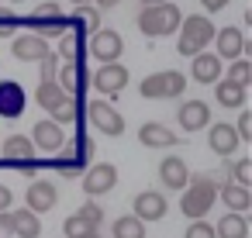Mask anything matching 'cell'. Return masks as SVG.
Here are the masks:
<instances>
[{"instance_id": "6da1fadb", "label": "cell", "mask_w": 252, "mask_h": 238, "mask_svg": "<svg viewBox=\"0 0 252 238\" xmlns=\"http://www.w3.org/2000/svg\"><path fill=\"white\" fill-rule=\"evenodd\" d=\"M214 179H218L214 173H200V176H190V183L183 186L180 210H183L190 221L204 217V214L214 207V200H218V183H214Z\"/></svg>"}, {"instance_id": "7a4b0ae2", "label": "cell", "mask_w": 252, "mask_h": 238, "mask_svg": "<svg viewBox=\"0 0 252 238\" xmlns=\"http://www.w3.org/2000/svg\"><path fill=\"white\" fill-rule=\"evenodd\" d=\"M180 21H183V11L176 4H169V0L166 4H149L138 14V31L149 38H166L180 28Z\"/></svg>"}, {"instance_id": "3957f363", "label": "cell", "mask_w": 252, "mask_h": 238, "mask_svg": "<svg viewBox=\"0 0 252 238\" xmlns=\"http://www.w3.org/2000/svg\"><path fill=\"white\" fill-rule=\"evenodd\" d=\"M180 42H176V49H180V56H197V52H204L207 45H211V38H214V25H211V18L207 14H190V18H183L180 21Z\"/></svg>"}, {"instance_id": "277c9868", "label": "cell", "mask_w": 252, "mask_h": 238, "mask_svg": "<svg viewBox=\"0 0 252 238\" xmlns=\"http://www.w3.org/2000/svg\"><path fill=\"white\" fill-rule=\"evenodd\" d=\"M187 90V76L176 73V69H162V73H152L138 83V97L145 100H166V97H183Z\"/></svg>"}, {"instance_id": "5b68a950", "label": "cell", "mask_w": 252, "mask_h": 238, "mask_svg": "<svg viewBox=\"0 0 252 238\" xmlns=\"http://www.w3.org/2000/svg\"><path fill=\"white\" fill-rule=\"evenodd\" d=\"M28 28L38 31L42 38H59L66 31V14H63L59 4H38L28 18Z\"/></svg>"}, {"instance_id": "8992f818", "label": "cell", "mask_w": 252, "mask_h": 238, "mask_svg": "<svg viewBox=\"0 0 252 238\" xmlns=\"http://www.w3.org/2000/svg\"><path fill=\"white\" fill-rule=\"evenodd\" d=\"M121 52H125V38H121L118 31L97 28V31L90 35V56H94L97 62H118Z\"/></svg>"}, {"instance_id": "52a82bcc", "label": "cell", "mask_w": 252, "mask_h": 238, "mask_svg": "<svg viewBox=\"0 0 252 238\" xmlns=\"http://www.w3.org/2000/svg\"><path fill=\"white\" fill-rule=\"evenodd\" d=\"M90 83L97 87L100 97H118V93L128 87V69H125L121 62H100V69L94 73Z\"/></svg>"}, {"instance_id": "ba28073f", "label": "cell", "mask_w": 252, "mask_h": 238, "mask_svg": "<svg viewBox=\"0 0 252 238\" xmlns=\"http://www.w3.org/2000/svg\"><path fill=\"white\" fill-rule=\"evenodd\" d=\"M87 118H90L104 135H111V138L125 135V118H121L107 100H90V104H87Z\"/></svg>"}, {"instance_id": "9c48e42d", "label": "cell", "mask_w": 252, "mask_h": 238, "mask_svg": "<svg viewBox=\"0 0 252 238\" xmlns=\"http://www.w3.org/2000/svg\"><path fill=\"white\" fill-rule=\"evenodd\" d=\"M114 183H118V166H114V162H97V166H90L87 176H83L87 197H100V193L114 190Z\"/></svg>"}, {"instance_id": "30bf717a", "label": "cell", "mask_w": 252, "mask_h": 238, "mask_svg": "<svg viewBox=\"0 0 252 238\" xmlns=\"http://www.w3.org/2000/svg\"><path fill=\"white\" fill-rule=\"evenodd\" d=\"M25 200H28V210H35V214H45V210H52L56 204H59V186L52 183V179H32V186H28V193H25Z\"/></svg>"}, {"instance_id": "8fae6325", "label": "cell", "mask_w": 252, "mask_h": 238, "mask_svg": "<svg viewBox=\"0 0 252 238\" xmlns=\"http://www.w3.org/2000/svg\"><path fill=\"white\" fill-rule=\"evenodd\" d=\"M49 49H52L49 38H42L38 31H28V35H14V38H11V52H14V59H21V62H38Z\"/></svg>"}, {"instance_id": "7c38bea8", "label": "cell", "mask_w": 252, "mask_h": 238, "mask_svg": "<svg viewBox=\"0 0 252 238\" xmlns=\"http://www.w3.org/2000/svg\"><path fill=\"white\" fill-rule=\"evenodd\" d=\"M166 197L159 193V190H142L135 200H131V214L138 217V221H162L166 217Z\"/></svg>"}, {"instance_id": "4fadbf2b", "label": "cell", "mask_w": 252, "mask_h": 238, "mask_svg": "<svg viewBox=\"0 0 252 238\" xmlns=\"http://www.w3.org/2000/svg\"><path fill=\"white\" fill-rule=\"evenodd\" d=\"M25 107H28V97H25V87L21 83H14V80L0 83V118L14 121V118L25 114Z\"/></svg>"}, {"instance_id": "5bb4252c", "label": "cell", "mask_w": 252, "mask_h": 238, "mask_svg": "<svg viewBox=\"0 0 252 238\" xmlns=\"http://www.w3.org/2000/svg\"><path fill=\"white\" fill-rule=\"evenodd\" d=\"M207 145H211V152H218L221 159H228V155H235L238 152V145H242V138H238V131L231 128V124H207Z\"/></svg>"}, {"instance_id": "9a60e30c", "label": "cell", "mask_w": 252, "mask_h": 238, "mask_svg": "<svg viewBox=\"0 0 252 238\" xmlns=\"http://www.w3.org/2000/svg\"><path fill=\"white\" fill-rule=\"evenodd\" d=\"M211 42H214V49H218L214 56H218L221 62H224V59L231 62V59H238V56L245 52V35H242V28H221V31H214Z\"/></svg>"}, {"instance_id": "2e32d148", "label": "cell", "mask_w": 252, "mask_h": 238, "mask_svg": "<svg viewBox=\"0 0 252 238\" xmlns=\"http://www.w3.org/2000/svg\"><path fill=\"white\" fill-rule=\"evenodd\" d=\"M32 145L42 149V152H59V149L66 145L63 124H56V121H38V124L32 128Z\"/></svg>"}, {"instance_id": "e0dca14e", "label": "cell", "mask_w": 252, "mask_h": 238, "mask_svg": "<svg viewBox=\"0 0 252 238\" xmlns=\"http://www.w3.org/2000/svg\"><path fill=\"white\" fill-rule=\"evenodd\" d=\"M176 121L183 124V131H200V128H207L211 124V107L204 104V100H187V104H180V114H176Z\"/></svg>"}, {"instance_id": "ac0fdd59", "label": "cell", "mask_w": 252, "mask_h": 238, "mask_svg": "<svg viewBox=\"0 0 252 238\" xmlns=\"http://www.w3.org/2000/svg\"><path fill=\"white\" fill-rule=\"evenodd\" d=\"M159 179H162V186H169V190H183V186L190 183V169H187V162H183L180 155H166V159L159 162Z\"/></svg>"}, {"instance_id": "d6986e66", "label": "cell", "mask_w": 252, "mask_h": 238, "mask_svg": "<svg viewBox=\"0 0 252 238\" xmlns=\"http://www.w3.org/2000/svg\"><path fill=\"white\" fill-rule=\"evenodd\" d=\"M66 28L76 31V35H94L100 28V11L90 7V4H76V11L66 14Z\"/></svg>"}, {"instance_id": "ffe728a7", "label": "cell", "mask_w": 252, "mask_h": 238, "mask_svg": "<svg viewBox=\"0 0 252 238\" xmlns=\"http://www.w3.org/2000/svg\"><path fill=\"white\" fill-rule=\"evenodd\" d=\"M190 59H193L190 76H193L197 83H218V80H221V59H218L214 52H197V56H190Z\"/></svg>"}, {"instance_id": "44dd1931", "label": "cell", "mask_w": 252, "mask_h": 238, "mask_svg": "<svg viewBox=\"0 0 252 238\" xmlns=\"http://www.w3.org/2000/svg\"><path fill=\"white\" fill-rule=\"evenodd\" d=\"M138 142L149 145V149H173L180 138H176L166 124H159V121H145V124L138 128Z\"/></svg>"}, {"instance_id": "7402d4cb", "label": "cell", "mask_w": 252, "mask_h": 238, "mask_svg": "<svg viewBox=\"0 0 252 238\" xmlns=\"http://www.w3.org/2000/svg\"><path fill=\"white\" fill-rule=\"evenodd\" d=\"M56 80H59V87H63L66 93H73V97L87 87V73H83V66H80V62H59Z\"/></svg>"}, {"instance_id": "603a6c76", "label": "cell", "mask_w": 252, "mask_h": 238, "mask_svg": "<svg viewBox=\"0 0 252 238\" xmlns=\"http://www.w3.org/2000/svg\"><path fill=\"white\" fill-rule=\"evenodd\" d=\"M218 197L224 200L228 210H238V214H245V210L252 207V193H249V186H238V183H224V186H218Z\"/></svg>"}, {"instance_id": "cb8c5ba5", "label": "cell", "mask_w": 252, "mask_h": 238, "mask_svg": "<svg viewBox=\"0 0 252 238\" xmlns=\"http://www.w3.org/2000/svg\"><path fill=\"white\" fill-rule=\"evenodd\" d=\"M214 235H218V238H249V221H245V214H238V210L221 214V221L214 224Z\"/></svg>"}, {"instance_id": "d4e9b609", "label": "cell", "mask_w": 252, "mask_h": 238, "mask_svg": "<svg viewBox=\"0 0 252 238\" xmlns=\"http://www.w3.org/2000/svg\"><path fill=\"white\" fill-rule=\"evenodd\" d=\"M11 228H14V235H21V238H38V235H42V221H38V214L28 210V207L11 210Z\"/></svg>"}, {"instance_id": "484cf974", "label": "cell", "mask_w": 252, "mask_h": 238, "mask_svg": "<svg viewBox=\"0 0 252 238\" xmlns=\"http://www.w3.org/2000/svg\"><path fill=\"white\" fill-rule=\"evenodd\" d=\"M69 93L59 87V80H42L38 83V90H35V100H38V107H45V111H52L56 104H63Z\"/></svg>"}, {"instance_id": "4316f807", "label": "cell", "mask_w": 252, "mask_h": 238, "mask_svg": "<svg viewBox=\"0 0 252 238\" xmlns=\"http://www.w3.org/2000/svg\"><path fill=\"white\" fill-rule=\"evenodd\" d=\"M214 97H218L221 107H238V111H242V104H245V87H235V83H228V80H218V83H214Z\"/></svg>"}, {"instance_id": "83f0119b", "label": "cell", "mask_w": 252, "mask_h": 238, "mask_svg": "<svg viewBox=\"0 0 252 238\" xmlns=\"http://www.w3.org/2000/svg\"><path fill=\"white\" fill-rule=\"evenodd\" d=\"M52 169L59 173V176H66V179H76L80 173H83V162L73 155V149H59V155H52Z\"/></svg>"}, {"instance_id": "f1b7e54d", "label": "cell", "mask_w": 252, "mask_h": 238, "mask_svg": "<svg viewBox=\"0 0 252 238\" xmlns=\"http://www.w3.org/2000/svg\"><path fill=\"white\" fill-rule=\"evenodd\" d=\"M4 162H14V159H32V152H35V145H32V138L28 135H11L7 142H4Z\"/></svg>"}, {"instance_id": "f546056e", "label": "cell", "mask_w": 252, "mask_h": 238, "mask_svg": "<svg viewBox=\"0 0 252 238\" xmlns=\"http://www.w3.org/2000/svg\"><path fill=\"white\" fill-rule=\"evenodd\" d=\"M80 42H83V35H76V31L66 28L59 35V59L63 62H80V56H83V45Z\"/></svg>"}, {"instance_id": "4dcf8cb0", "label": "cell", "mask_w": 252, "mask_h": 238, "mask_svg": "<svg viewBox=\"0 0 252 238\" xmlns=\"http://www.w3.org/2000/svg\"><path fill=\"white\" fill-rule=\"evenodd\" d=\"M114 238H145V221H138L135 214H125V217H114V228H111Z\"/></svg>"}, {"instance_id": "1f68e13d", "label": "cell", "mask_w": 252, "mask_h": 238, "mask_svg": "<svg viewBox=\"0 0 252 238\" xmlns=\"http://www.w3.org/2000/svg\"><path fill=\"white\" fill-rule=\"evenodd\" d=\"M224 73V80L228 83H235V87H245L249 90V83H252V62H245L242 56L238 59H231V66L228 69H221Z\"/></svg>"}, {"instance_id": "d6a6232c", "label": "cell", "mask_w": 252, "mask_h": 238, "mask_svg": "<svg viewBox=\"0 0 252 238\" xmlns=\"http://www.w3.org/2000/svg\"><path fill=\"white\" fill-rule=\"evenodd\" d=\"M76 114H80V100H76L73 93H69L63 104H56V107H52V121H56V124H73V121H76Z\"/></svg>"}, {"instance_id": "836d02e7", "label": "cell", "mask_w": 252, "mask_h": 238, "mask_svg": "<svg viewBox=\"0 0 252 238\" xmlns=\"http://www.w3.org/2000/svg\"><path fill=\"white\" fill-rule=\"evenodd\" d=\"M87 231H100V228H94V224H90V221H83L80 214H69V217H66V224H63V235H66V238H83Z\"/></svg>"}, {"instance_id": "e575fe53", "label": "cell", "mask_w": 252, "mask_h": 238, "mask_svg": "<svg viewBox=\"0 0 252 238\" xmlns=\"http://www.w3.org/2000/svg\"><path fill=\"white\" fill-rule=\"evenodd\" d=\"M69 149H73V155H76V159H80L83 166H87V162L94 159V138H87L83 131H80V135L73 138V145H69Z\"/></svg>"}, {"instance_id": "d590c367", "label": "cell", "mask_w": 252, "mask_h": 238, "mask_svg": "<svg viewBox=\"0 0 252 238\" xmlns=\"http://www.w3.org/2000/svg\"><path fill=\"white\" fill-rule=\"evenodd\" d=\"M231 183H238V186H249L252 183V162L249 159H235L231 162Z\"/></svg>"}, {"instance_id": "8d00e7d4", "label": "cell", "mask_w": 252, "mask_h": 238, "mask_svg": "<svg viewBox=\"0 0 252 238\" xmlns=\"http://www.w3.org/2000/svg\"><path fill=\"white\" fill-rule=\"evenodd\" d=\"M59 62H63V59H59V52H52V49H49V52L38 59V66H42V80H56V73H59Z\"/></svg>"}, {"instance_id": "74e56055", "label": "cell", "mask_w": 252, "mask_h": 238, "mask_svg": "<svg viewBox=\"0 0 252 238\" xmlns=\"http://www.w3.org/2000/svg\"><path fill=\"white\" fill-rule=\"evenodd\" d=\"M76 214H80L83 221H90L94 228H100V224H104V210H100V204H94V200H87V204H83Z\"/></svg>"}, {"instance_id": "f35d334b", "label": "cell", "mask_w": 252, "mask_h": 238, "mask_svg": "<svg viewBox=\"0 0 252 238\" xmlns=\"http://www.w3.org/2000/svg\"><path fill=\"white\" fill-rule=\"evenodd\" d=\"M183 238H218V235H214V228H211L204 217H197V221H190V228H187Z\"/></svg>"}, {"instance_id": "ab89813d", "label": "cell", "mask_w": 252, "mask_h": 238, "mask_svg": "<svg viewBox=\"0 0 252 238\" xmlns=\"http://www.w3.org/2000/svg\"><path fill=\"white\" fill-rule=\"evenodd\" d=\"M7 166H14V169H18L21 176H28V179H35V176H38V169H42L35 155H32V159H14V162H7Z\"/></svg>"}, {"instance_id": "60d3db41", "label": "cell", "mask_w": 252, "mask_h": 238, "mask_svg": "<svg viewBox=\"0 0 252 238\" xmlns=\"http://www.w3.org/2000/svg\"><path fill=\"white\" fill-rule=\"evenodd\" d=\"M231 128L238 131V138H242V142H249V138H252V114L242 107V114H238V121H235Z\"/></svg>"}, {"instance_id": "b9f144b4", "label": "cell", "mask_w": 252, "mask_h": 238, "mask_svg": "<svg viewBox=\"0 0 252 238\" xmlns=\"http://www.w3.org/2000/svg\"><path fill=\"white\" fill-rule=\"evenodd\" d=\"M18 31V18L11 11H0V38H14Z\"/></svg>"}, {"instance_id": "7bdbcfd3", "label": "cell", "mask_w": 252, "mask_h": 238, "mask_svg": "<svg viewBox=\"0 0 252 238\" xmlns=\"http://www.w3.org/2000/svg\"><path fill=\"white\" fill-rule=\"evenodd\" d=\"M7 235H14V228H11V210H0V238H7Z\"/></svg>"}, {"instance_id": "ee69618b", "label": "cell", "mask_w": 252, "mask_h": 238, "mask_svg": "<svg viewBox=\"0 0 252 238\" xmlns=\"http://www.w3.org/2000/svg\"><path fill=\"white\" fill-rule=\"evenodd\" d=\"M200 7H204V11H211V14H218V11H224V7H228V0H200Z\"/></svg>"}, {"instance_id": "f6af8a7d", "label": "cell", "mask_w": 252, "mask_h": 238, "mask_svg": "<svg viewBox=\"0 0 252 238\" xmlns=\"http://www.w3.org/2000/svg\"><path fill=\"white\" fill-rule=\"evenodd\" d=\"M11 204H14V193H11V190H7L4 183H0V210H7Z\"/></svg>"}, {"instance_id": "bcb514c9", "label": "cell", "mask_w": 252, "mask_h": 238, "mask_svg": "<svg viewBox=\"0 0 252 238\" xmlns=\"http://www.w3.org/2000/svg\"><path fill=\"white\" fill-rule=\"evenodd\" d=\"M121 0H97V11H111V7H118Z\"/></svg>"}, {"instance_id": "7dc6e473", "label": "cell", "mask_w": 252, "mask_h": 238, "mask_svg": "<svg viewBox=\"0 0 252 238\" xmlns=\"http://www.w3.org/2000/svg\"><path fill=\"white\" fill-rule=\"evenodd\" d=\"M149 4H166V0H142V7H149Z\"/></svg>"}, {"instance_id": "c3c4849f", "label": "cell", "mask_w": 252, "mask_h": 238, "mask_svg": "<svg viewBox=\"0 0 252 238\" xmlns=\"http://www.w3.org/2000/svg\"><path fill=\"white\" fill-rule=\"evenodd\" d=\"M83 238H100V231H87V235H83Z\"/></svg>"}, {"instance_id": "681fc988", "label": "cell", "mask_w": 252, "mask_h": 238, "mask_svg": "<svg viewBox=\"0 0 252 238\" xmlns=\"http://www.w3.org/2000/svg\"><path fill=\"white\" fill-rule=\"evenodd\" d=\"M73 4H90V0H73Z\"/></svg>"}, {"instance_id": "f907efd6", "label": "cell", "mask_w": 252, "mask_h": 238, "mask_svg": "<svg viewBox=\"0 0 252 238\" xmlns=\"http://www.w3.org/2000/svg\"><path fill=\"white\" fill-rule=\"evenodd\" d=\"M14 4H21V0H14Z\"/></svg>"}]
</instances>
